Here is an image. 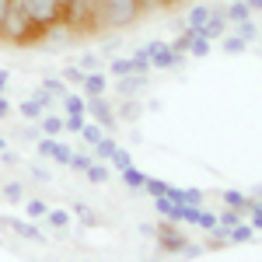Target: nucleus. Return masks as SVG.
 <instances>
[{"label": "nucleus", "instance_id": "4be33fe9", "mask_svg": "<svg viewBox=\"0 0 262 262\" xmlns=\"http://www.w3.org/2000/svg\"><path fill=\"white\" fill-rule=\"evenodd\" d=\"M63 77H67V81H74V84H84V74L77 70V67H70V70H67Z\"/></svg>", "mask_w": 262, "mask_h": 262}, {"label": "nucleus", "instance_id": "cd10ccee", "mask_svg": "<svg viewBox=\"0 0 262 262\" xmlns=\"http://www.w3.org/2000/svg\"><path fill=\"white\" fill-rule=\"evenodd\" d=\"M255 227H262V213H255Z\"/></svg>", "mask_w": 262, "mask_h": 262}, {"label": "nucleus", "instance_id": "393cba45", "mask_svg": "<svg viewBox=\"0 0 262 262\" xmlns=\"http://www.w3.org/2000/svg\"><path fill=\"white\" fill-rule=\"evenodd\" d=\"M7 112H11V105H7V98H4V95H0V116H7Z\"/></svg>", "mask_w": 262, "mask_h": 262}, {"label": "nucleus", "instance_id": "9b49d317", "mask_svg": "<svg viewBox=\"0 0 262 262\" xmlns=\"http://www.w3.org/2000/svg\"><path fill=\"white\" fill-rule=\"evenodd\" d=\"M206 18H210V7H196V11H192V14H189V25H192V28H196V32H200L203 25H206Z\"/></svg>", "mask_w": 262, "mask_h": 262}, {"label": "nucleus", "instance_id": "dca6fc26", "mask_svg": "<svg viewBox=\"0 0 262 262\" xmlns=\"http://www.w3.org/2000/svg\"><path fill=\"white\" fill-rule=\"evenodd\" d=\"M67 112H84V98H77V95H67Z\"/></svg>", "mask_w": 262, "mask_h": 262}, {"label": "nucleus", "instance_id": "1a4fd4ad", "mask_svg": "<svg viewBox=\"0 0 262 262\" xmlns=\"http://www.w3.org/2000/svg\"><path fill=\"white\" fill-rule=\"evenodd\" d=\"M200 32L206 35V39H221V35H224V18H213V14H210V18H206V25H203Z\"/></svg>", "mask_w": 262, "mask_h": 262}, {"label": "nucleus", "instance_id": "5701e85b", "mask_svg": "<svg viewBox=\"0 0 262 262\" xmlns=\"http://www.w3.org/2000/svg\"><path fill=\"white\" fill-rule=\"evenodd\" d=\"M46 91H49V95H63V84L60 81H46Z\"/></svg>", "mask_w": 262, "mask_h": 262}, {"label": "nucleus", "instance_id": "a878e982", "mask_svg": "<svg viewBox=\"0 0 262 262\" xmlns=\"http://www.w3.org/2000/svg\"><path fill=\"white\" fill-rule=\"evenodd\" d=\"M7 81H11V77H7V70H0V91L7 88Z\"/></svg>", "mask_w": 262, "mask_h": 262}, {"label": "nucleus", "instance_id": "c85d7f7f", "mask_svg": "<svg viewBox=\"0 0 262 262\" xmlns=\"http://www.w3.org/2000/svg\"><path fill=\"white\" fill-rule=\"evenodd\" d=\"M0 150H4V140H0Z\"/></svg>", "mask_w": 262, "mask_h": 262}, {"label": "nucleus", "instance_id": "39448f33", "mask_svg": "<svg viewBox=\"0 0 262 262\" xmlns=\"http://www.w3.org/2000/svg\"><path fill=\"white\" fill-rule=\"evenodd\" d=\"M39 150H42V158H53V161H63V164H70V158H74V154H70L63 143H56V140H42Z\"/></svg>", "mask_w": 262, "mask_h": 262}, {"label": "nucleus", "instance_id": "a211bd4d", "mask_svg": "<svg viewBox=\"0 0 262 262\" xmlns=\"http://www.w3.org/2000/svg\"><path fill=\"white\" fill-rule=\"evenodd\" d=\"M28 217H35V221H39V217H46V203H28Z\"/></svg>", "mask_w": 262, "mask_h": 262}, {"label": "nucleus", "instance_id": "423d86ee", "mask_svg": "<svg viewBox=\"0 0 262 262\" xmlns=\"http://www.w3.org/2000/svg\"><path fill=\"white\" fill-rule=\"evenodd\" d=\"M147 56H150V63H158V67H171V63H175V49H168V46H161V42H154V46L147 49Z\"/></svg>", "mask_w": 262, "mask_h": 262}, {"label": "nucleus", "instance_id": "ddd939ff", "mask_svg": "<svg viewBox=\"0 0 262 262\" xmlns=\"http://www.w3.org/2000/svg\"><path fill=\"white\" fill-rule=\"evenodd\" d=\"M11 227L18 231L21 238H32V242H39V231H35V227H28V224H21V221H11Z\"/></svg>", "mask_w": 262, "mask_h": 262}, {"label": "nucleus", "instance_id": "20e7f679", "mask_svg": "<svg viewBox=\"0 0 262 262\" xmlns=\"http://www.w3.org/2000/svg\"><path fill=\"white\" fill-rule=\"evenodd\" d=\"M21 4H25V11L32 14V21L42 25L46 32H49L53 25H60V21H63V4H60V0H21Z\"/></svg>", "mask_w": 262, "mask_h": 262}, {"label": "nucleus", "instance_id": "6ab92c4d", "mask_svg": "<svg viewBox=\"0 0 262 262\" xmlns=\"http://www.w3.org/2000/svg\"><path fill=\"white\" fill-rule=\"evenodd\" d=\"M137 4H140V14H143V11H158V7H164L168 0H137Z\"/></svg>", "mask_w": 262, "mask_h": 262}, {"label": "nucleus", "instance_id": "2eb2a0df", "mask_svg": "<svg viewBox=\"0 0 262 262\" xmlns=\"http://www.w3.org/2000/svg\"><path fill=\"white\" fill-rule=\"evenodd\" d=\"M46 221L56 224V227H63V224L70 221V213H67V210H46Z\"/></svg>", "mask_w": 262, "mask_h": 262}, {"label": "nucleus", "instance_id": "f3484780", "mask_svg": "<svg viewBox=\"0 0 262 262\" xmlns=\"http://www.w3.org/2000/svg\"><path fill=\"white\" fill-rule=\"evenodd\" d=\"M84 171H88V179H91V182H105V175H108L105 168H95V164H88Z\"/></svg>", "mask_w": 262, "mask_h": 262}, {"label": "nucleus", "instance_id": "f03ea898", "mask_svg": "<svg viewBox=\"0 0 262 262\" xmlns=\"http://www.w3.org/2000/svg\"><path fill=\"white\" fill-rule=\"evenodd\" d=\"M137 18H140V4L137 0H98L95 28H122V25H129Z\"/></svg>", "mask_w": 262, "mask_h": 262}, {"label": "nucleus", "instance_id": "f8f14e48", "mask_svg": "<svg viewBox=\"0 0 262 262\" xmlns=\"http://www.w3.org/2000/svg\"><path fill=\"white\" fill-rule=\"evenodd\" d=\"M248 14H252V7H248L245 0H234V7H231V18H234V21H248Z\"/></svg>", "mask_w": 262, "mask_h": 262}, {"label": "nucleus", "instance_id": "412c9836", "mask_svg": "<svg viewBox=\"0 0 262 262\" xmlns=\"http://www.w3.org/2000/svg\"><path fill=\"white\" fill-rule=\"evenodd\" d=\"M81 133H84V137H88V140H91V143H98V140H101L98 126H81Z\"/></svg>", "mask_w": 262, "mask_h": 262}, {"label": "nucleus", "instance_id": "c756f323", "mask_svg": "<svg viewBox=\"0 0 262 262\" xmlns=\"http://www.w3.org/2000/svg\"><path fill=\"white\" fill-rule=\"evenodd\" d=\"M168 4H175V0H168Z\"/></svg>", "mask_w": 262, "mask_h": 262}, {"label": "nucleus", "instance_id": "9d476101", "mask_svg": "<svg viewBox=\"0 0 262 262\" xmlns=\"http://www.w3.org/2000/svg\"><path fill=\"white\" fill-rule=\"evenodd\" d=\"M42 129H46V137H56L63 129V119H56V116H42Z\"/></svg>", "mask_w": 262, "mask_h": 262}, {"label": "nucleus", "instance_id": "4468645a", "mask_svg": "<svg viewBox=\"0 0 262 262\" xmlns=\"http://www.w3.org/2000/svg\"><path fill=\"white\" fill-rule=\"evenodd\" d=\"M4 196H7L11 203H21V196H25V189H21L18 182H7V185H4Z\"/></svg>", "mask_w": 262, "mask_h": 262}, {"label": "nucleus", "instance_id": "6e6552de", "mask_svg": "<svg viewBox=\"0 0 262 262\" xmlns=\"http://www.w3.org/2000/svg\"><path fill=\"white\" fill-rule=\"evenodd\" d=\"M84 91H88L91 98H101V91H105V77H101V74H84Z\"/></svg>", "mask_w": 262, "mask_h": 262}, {"label": "nucleus", "instance_id": "b1692460", "mask_svg": "<svg viewBox=\"0 0 262 262\" xmlns=\"http://www.w3.org/2000/svg\"><path fill=\"white\" fill-rule=\"evenodd\" d=\"M227 203H231V206H245V200L238 196V192H227Z\"/></svg>", "mask_w": 262, "mask_h": 262}, {"label": "nucleus", "instance_id": "0eeeda50", "mask_svg": "<svg viewBox=\"0 0 262 262\" xmlns=\"http://www.w3.org/2000/svg\"><path fill=\"white\" fill-rule=\"evenodd\" d=\"M88 108H91V116H95V119L98 122H105V129H112V126H116V119H112V112H108V105H105V101H91V105H88Z\"/></svg>", "mask_w": 262, "mask_h": 262}, {"label": "nucleus", "instance_id": "f257e3e1", "mask_svg": "<svg viewBox=\"0 0 262 262\" xmlns=\"http://www.w3.org/2000/svg\"><path fill=\"white\" fill-rule=\"evenodd\" d=\"M46 35H49V32L32 21V14L25 11L21 0H11V4H7V14H4V25H0V39L21 46V42H39V39H46Z\"/></svg>", "mask_w": 262, "mask_h": 262}, {"label": "nucleus", "instance_id": "aec40b11", "mask_svg": "<svg viewBox=\"0 0 262 262\" xmlns=\"http://www.w3.org/2000/svg\"><path fill=\"white\" fill-rule=\"evenodd\" d=\"M112 70H116V74H133V60H116Z\"/></svg>", "mask_w": 262, "mask_h": 262}, {"label": "nucleus", "instance_id": "7ed1b4c3", "mask_svg": "<svg viewBox=\"0 0 262 262\" xmlns=\"http://www.w3.org/2000/svg\"><path fill=\"white\" fill-rule=\"evenodd\" d=\"M95 14H98V0H67L63 25L70 32H95Z\"/></svg>", "mask_w": 262, "mask_h": 262}, {"label": "nucleus", "instance_id": "bb28decb", "mask_svg": "<svg viewBox=\"0 0 262 262\" xmlns=\"http://www.w3.org/2000/svg\"><path fill=\"white\" fill-rule=\"evenodd\" d=\"M245 4H248L252 11H255V7H262V0H245Z\"/></svg>", "mask_w": 262, "mask_h": 262}]
</instances>
